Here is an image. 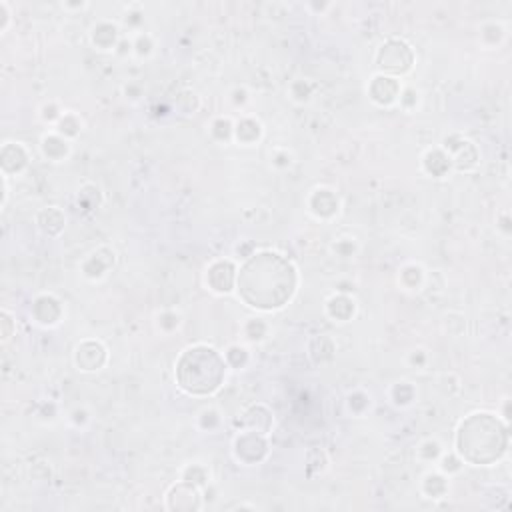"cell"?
<instances>
[{
    "label": "cell",
    "mask_w": 512,
    "mask_h": 512,
    "mask_svg": "<svg viewBox=\"0 0 512 512\" xmlns=\"http://www.w3.org/2000/svg\"><path fill=\"white\" fill-rule=\"evenodd\" d=\"M294 274L278 254H260L250 260L240 274L242 296L254 306H280L292 292Z\"/></svg>",
    "instance_id": "cell-1"
}]
</instances>
